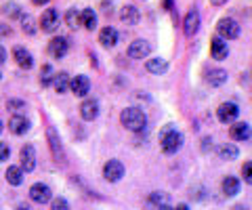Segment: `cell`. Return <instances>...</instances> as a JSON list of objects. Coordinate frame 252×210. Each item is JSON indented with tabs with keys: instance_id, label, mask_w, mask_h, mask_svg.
<instances>
[{
	"instance_id": "obj_23",
	"label": "cell",
	"mask_w": 252,
	"mask_h": 210,
	"mask_svg": "<svg viewBox=\"0 0 252 210\" xmlns=\"http://www.w3.org/2000/svg\"><path fill=\"white\" fill-rule=\"evenodd\" d=\"M6 181H9V185H15V187H19V185L23 183V168L21 166H9L6 168Z\"/></svg>"
},
{
	"instance_id": "obj_20",
	"label": "cell",
	"mask_w": 252,
	"mask_h": 210,
	"mask_svg": "<svg viewBox=\"0 0 252 210\" xmlns=\"http://www.w3.org/2000/svg\"><path fill=\"white\" fill-rule=\"evenodd\" d=\"M139 9L137 6H132V4H126L122 6V11H120V19L126 23V26H135V23L139 21Z\"/></svg>"
},
{
	"instance_id": "obj_12",
	"label": "cell",
	"mask_w": 252,
	"mask_h": 210,
	"mask_svg": "<svg viewBox=\"0 0 252 210\" xmlns=\"http://www.w3.org/2000/svg\"><path fill=\"white\" fill-rule=\"evenodd\" d=\"M210 55H212V59H217V61L227 59V55H229V46H227V40H223L220 36L212 38V40H210Z\"/></svg>"
},
{
	"instance_id": "obj_19",
	"label": "cell",
	"mask_w": 252,
	"mask_h": 210,
	"mask_svg": "<svg viewBox=\"0 0 252 210\" xmlns=\"http://www.w3.org/2000/svg\"><path fill=\"white\" fill-rule=\"evenodd\" d=\"M145 69H147L149 74H156V76H160V74H164V72H166V69H168V61H166V59H162V57L147 59Z\"/></svg>"
},
{
	"instance_id": "obj_38",
	"label": "cell",
	"mask_w": 252,
	"mask_h": 210,
	"mask_svg": "<svg viewBox=\"0 0 252 210\" xmlns=\"http://www.w3.org/2000/svg\"><path fill=\"white\" fill-rule=\"evenodd\" d=\"M4 61H6V51L0 46V63H4Z\"/></svg>"
},
{
	"instance_id": "obj_18",
	"label": "cell",
	"mask_w": 252,
	"mask_h": 210,
	"mask_svg": "<svg viewBox=\"0 0 252 210\" xmlns=\"http://www.w3.org/2000/svg\"><path fill=\"white\" fill-rule=\"evenodd\" d=\"M9 130L13 135H26L30 130V120L26 116H13L9 120Z\"/></svg>"
},
{
	"instance_id": "obj_34",
	"label": "cell",
	"mask_w": 252,
	"mask_h": 210,
	"mask_svg": "<svg viewBox=\"0 0 252 210\" xmlns=\"http://www.w3.org/2000/svg\"><path fill=\"white\" fill-rule=\"evenodd\" d=\"M51 210H69L67 200H65V198H55V200H53Z\"/></svg>"
},
{
	"instance_id": "obj_30",
	"label": "cell",
	"mask_w": 252,
	"mask_h": 210,
	"mask_svg": "<svg viewBox=\"0 0 252 210\" xmlns=\"http://www.w3.org/2000/svg\"><path fill=\"white\" fill-rule=\"evenodd\" d=\"M65 23H67V28H72V30H76L78 26H82L80 13H78L76 9H69V11L65 13Z\"/></svg>"
},
{
	"instance_id": "obj_13",
	"label": "cell",
	"mask_w": 252,
	"mask_h": 210,
	"mask_svg": "<svg viewBox=\"0 0 252 210\" xmlns=\"http://www.w3.org/2000/svg\"><path fill=\"white\" fill-rule=\"evenodd\" d=\"M200 13L198 11H189L187 15H185V21H183V32H185V36L187 38H191V36H195L198 34V30H200Z\"/></svg>"
},
{
	"instance_id": "obj_16",
	"label": "cell",
	"mask_w": 252,
	"mask_h": 210,
	"mask_svg": "<svg viewBox=\"0 0 252 210\" xmlns=\"http://www.w3.org/2000/svg\"><path fill=\"white\" fill-rule=\"evenodd\" d=\"M229 135L233 141H248L252 137V128L246 122H233V126L229 128Z\"/></svg>"
},
{
	"instance_id": "obj_29",
	"label": "cell",
	"mask_w": 252,
	"mask_h": 210,
	"mask_svg": "<svg viewBox=\"0 0 252 210\" xmlns=\"http://www.w3.org/2000/svg\"><path fill=\"white\" fill-rule=\"evenodd\" d=\"M55 80V72H53V67L49 63H44L42 69H40V84L42 87H51Z\"/></svg>"
},
{
	"instance_id": "obj_10",
	"label": "cell",
	"mask_w": 252,
	"mask_h": 210,
	"mask_svg": "<svg viewBox=\"0 0 252 210\" xmlns=\"http://www.w3.org/2000/svg\"><path fill=\"white\" fill-rule=\"evenodd\" d=\"M103 177L107 179L109 183H118L124 177V164L120 160H109L107 164L103 166Z\"/></svg>"
},
{
	"instance_id": "obj_25",
	"label": "cell",
	"mask_w": 252,
	"mask_h": 210,
	"mask_svg": "<svg viewBox=\"0 0 252 210\" xmlns=\"http://www.w3.org/2000/svg\"><path fill=\"white\" fill-rule=\"evenodd\" d=\"M219 155H220V160H238L240 151L233 143H225V145L219 147Z\"/></svg>"
},
{
	"instance_id": "obj_35",
	"label": "cell",
	"mask_w": 252,
	"mask_h": 210,
	"mask_svg": "<svg viewBox=\"0 0 252 210\" xmlns=\"http://www.w3.org/2000/svg\"><path fill=\"white\" fill-rule=\"evenodd\" d=\"M242 175H244V181H246L248 185H252V162H246V164H244Z\"/></svg>"
},
{
	"instance_id": "obj_3",
	"label": "cell",
	"mask_w": 252,
	"mask_h": 210,
	"mask_svg": "<svg viewBox=\"0 0 252 210\" xmlns=\"http://www.w3.org/2000/svg\"><path fill=\"white\" fill-rule=\"evenodd\" d=\"M219 36L223 38V40H233V38H238L240 36V23L231 19V17H223L219 21Z\"/></svg>"
},
{
	"instance_id": "obj_44",
	"label": "cell",
	"mask_w": 252,
	"mask_h": 210,
	"mask_svg": "<svg viewBox=\"0 0 252 210\" xmlns=\"http://www.w3.org/2000/svg\"><path fill=\"white\" fill-rule=\"evenodd\" d=\"M19 210H30V208H23V206H21V208H19Z\"/></svg>"
},
{
	"instance_id": "obj_45",
	"label": "cell",
	"mask_w": 252,
	"mask_h": 210,
	"mask_svg": "<svg viewBox=\"0 0 252 210\" xmlns=\"http://www.w3.org/2000/svg\"><path fill=\"white\" fill-rule=\"evenodd\" d=\"M0 78H2V74H0Z\"/></svg>"
},
{
	"instance_id": "obj_21",
	"label": "cell",
	"mask_w": 252,
	"mask_h": 210,
	"mask_svg": "<svg viewBox=\"0 0 252 210\" xmlns=\"http://www.w3.org/2000/svg\"><path fill=\"white\" fill-rule=\"evenodd\" d=\"M99 42L105 46V49H112V46H116L118 44V32L114 28H103L101 30V34H99Z\"/></svg>"
},
{
	"instance_id": "obj_39",
	"label": "cell",
	"mask_w": 252,
	"mask_h": 210,
	"mask_svg": "<svg viewBox=\"0 0 252 210\" xmlns=\"http://www.w3.org/2000/svg\"><path fill=\"white\" fill-rule=\"evenodd\" d=\"M32 2H34V4H38V6H42V4H49L51 0H32Z\"/></svg>"
},
{
	"instance_id": "obj_5",
	"label": "cell",
	"mask_w": 252,
	"mask_h": 210,
	"mask_svg": "<svg viewBox=\"0 0 252 210\" xmlns=\"http://www.w3.org/2000/svg\"><path fill=\"white\" fill-rule=\"evenodd\" d=\"M238 116H240V107H238V103H233V101L220 103L219 110H217V118L223 124H233L235 120H238Z\"/></svg>"
},
{
	"instance_id": "obj_27",
	"label": "cell",
	"mask_w": 252,
	"mask_h": 210,
	"mask_svg": "<svg viewBox=\"0 0 252 210\" xmlns=\"http://www.w3.org/2000/svg\"><path fill=\"white\" fill-rule=\"evenodd\" d=\"M53 87H55V90L59 92H65L67 89H69V76L65 74V72H59V74H55V80H53Z\"/></svg>"
},
{
	"instance_id": "obj_26",
	"label": "cell",
	"mask_w": 252,
	"mask_h": 210,
	"mask_svg": "<svg viewBox=\"0 0 252 210\" xmlns=\"http://www.w3.org/2000/svg\"><path fill=\"white\" fill-rule=\"evenodd\" d=\"M80 19H82V26L86 28V30H93L97 28V13H94L93 9H84L82 13H80Z\"/></svg>"
},
{
	"instance_id": "obj_37",
	"label": "cell",
	"mask_w": 252,
	"mask_h": 210,
	"mask_svg": "<svg viewBox=\"0 0 252 210\" xmlns=\"http://www.w3.org/2000/svg\"><path fill=\"white\" fill-rule=\"evenodd\" d=\"M13 34V30L9 26H4V23H0V38H6V36H11Z\"/></svg>"
},
{
	"instance_id": "obj_43",
	"label": "cell",
	"mask_w": 252,
	"mask_h": 210,
	"mask_svg": "<svg viewBox=\"0 0 252 210\" xmlns=\"http://www.w3.org/2000/svg\"><path fill=\"white\" fill-rule=\"evenodd\" d=\"M0 133H2V120H0Z\"/></svg>"
},
{
	"instance_id": "obj_33",
	"label": "cell",
	"mask_w": 252,
	"mask_h": 210,
	"mask_svg": "<svg viewBox=\"0 0 252 210\" xmlns=\"http://www.w3.org/2000/svg\"><path fill=\"white\" fill-rule=\"evenodd\" d=\"M6 107H9L11 112H15V116H21V112L26 110V103H23V101H17V99H11L9 103H6Z\"/></svg>"
},
{
	"instance_id": "obj_41",
	"label": "cell",
	"mask_w": 252,
	"mask_h": 210,
	"mask_svg": "<svg viewBox=\"0 0 252 210\" xmlns=\"http://www.w3.org/2000/svg\"><path fill=\"white\" fill-rule=\"evenodd\" d=\"M175 210H189V206H187V204H179Z\"/></svg>"
},
{
	"instance_id": "obj_32",
	"label": "cell",
	"mask_w": 252,
	"mask_h": 210,
	"mask_svg": "<svg viewBox=\"0 0 252 210\" xmlns=\"http://www.w3.org/2000/svg\"><path fill=\"white\" fill-rule=\"evenodd\" d=\"M149 202H152V204H156V206H166L168 196H166V193H162V191H154L152 198H149Z\"/></svg>"
},
{
	"instance_id": "obj_8",
	"label": "cell",
	"mask_w": 252,
	"mask_h": 210,
	"mask_svg": "<svg viewBox=\"0 0 252 210\" xmlns=\"http://www.w3.org/2000/svg\"><path fill=\"white\" fill-rule=\"evenodd\" d=\"M67 51H69V40L65 36H55L49 42V55L53 59H63L67 55Z\"/></svg>"
},
{
	"instance_id": "obj_42",
	"label": "cell",
	"mask_w": 252,
	"mask_h": 210,
	"mask_svg": "<svg viewBox=\"0 0 252 210\" xmlns=\"http://www.w3.org/2000/svg\"><path fill=\"white\" fill-rule=\"evenodd\" d=\"M158 210H175V208H170V206H160Z\"/></svg>"
},
{
	"instance_id": "obj_9",
	"label": "cell",
	"mask_w": 252,
	"mask_h": 210,
	"mask_svg": "<svg viewBox=\"0 0 252 210\" xmlns=\"http://www.w3.org/2000/svg\"><path fill=\"white\" fill-rule=\"evenodd\" d=\"M69 90H72L76 97H86L91 92V80H89V76H84V74L74 76L72 80H69Z\"/></svg>"
},
{
	"instance_id": "obj_17",
	"label": "cell",
	"mask_w": 252,
	"mask_h": 210,
	"mask_svg": "<svg viewBox=\"0 0 252 210\" xmlns=\"http://www.w3.org/2000/svg\"><path fill=\"white\" fill-rule=\"evenodd\" d=\"M13 59L17 61V65L23 67V69H32V65H34V57H32V53L28 49H23V46H15L13 49Z\"/></svg>"
},
{
	"instance_id": "obj_4",
	"label": "cell",
	"mask_w": 252,
	"mask_h": 210,
	"mask_svg": "<svg viewBox=\"0 0 252 210\" xmlns=\"http://www.w3.org/2000/svg\"><path fill=\"white\" fill-rule=\"evenodd\" d=\"M46 141H49L51 153H53V158H55V160H57V162H63V160H65V151H63L61 137H59V133H57V130H55L53 126L46 128Z\"/></svg>"
},
{
	"instance_id": "obj_1",
	"label": "cell",
	"mask_w": 252,
	"mask_h": 210,
	"mask_svg": "<svg viewBox=\"0 0 252 210\" xmlns=\"http://www.w3.org/2000/svg\"><path fill=\"white\" fill-rule=\"evenodd\" d=\"M120 122L130 133H141V130L147 126V116L141 110H137V107H126L120 114Z\"/></svg>"
},
{
	"instance_id": "obj_31",
	"label": "cell",
	"mask_w": 252,
	"mask_h": 210,
	"mask_svg": "<svg viewBox=\"0 0 252 210\" xmlns=\"http://www.w3.org/2000/svg\"><path fill=\"white\" fill-rule=\"evenodd\" d=\"M21 28H23V32L30 34V36L36 34V21H34V17L23 13V15H21Z\"/></svg>"
},
{
	"instance_id": "obj_7",
	"label": "cell",
	"mask_w": 252,
	"mask_h": 210,
	"mask_svg": "<svg viewBox=\"0 0 252 210\" xmlns=\"http://www.w3.org/2000/svg\"><path fill=\"white\" fill-rule=\"evenodd\" d=\"M40 30L46 34H53L59 30V11L57 9H46L40 17Z\"/></svg>"
},
{
	"instance_id": "obj_14",
	"label": "cell",
	"mask_w": 252,
	"mask_h": 210,
	"mask_svg": "<svg viewBox=\"0 0 252 210\" xmlns=\"http://www.w3.org/2000/svg\"><path fill=\"white\" fill-rule=\"evenodd\" d=\"M19 158H21V168L26 173H32L36 168V150L32 145H23L21 151H19Z\"/></svg>"
},
{
	"instance_id": "obj_24",
	"label": "cell",
	"mask_w": 252,
	"mask_h": 210,
	"mask_svg": "<svg viewBox=\"0 0 252 210\" xmlns=\"http://www.w3.org/2000/svg\"><path fill=\"white\" fill-rule=\"evenodd\" d=\"M206 80H208L210 87H223V84L227 82V72H225V69H219V67L217 69H210Z\"/></svg>"
},
{
	"instance_id": "obj_40",
	"label": "cell",
	"mask_w": 252,
	"mask_h": 210,
	"mask_svg": "<svg viewBox=\"0 0 252 210\" xmlns=\"http://www.w3.org/2000/svg\"><path fill=\"white\" fill-rule=\"evenodd\" d=\"M210 2H212V4H215V6H220V4H225V2H227V0H210Z\"/></svg>"
},
{
	"instance_id": "obj_6",
	"label": "cell",
	"mask_w": 252,
	"mask_h": 210,
	"mask_svg": "<svg viewBox=\"0 0 252 210\" xmlns=\"http://www.w3.org/2000/svg\"><path fill=\"white\" fill-rule=\"evenodd\" d=\"M30 200L36 202V204H49V202L53 200V191L49 185L44 183H34L30 187Z\"/></svg>"
},
{
	"instance_id": "obj_36",
	"label": "cell",
	"mask_w": 252,
	"mask_h": 210,
	"mask_svg": "<svg viewBox=\"0 0 252 210\" xmlns=\"http://www.w3.org/2000/svg\"><path fill=\"white\" fill-rule=\"evenodd\" d=\"M11 155V147L9 143H0V162H6Z\"/></svg>"
},
{
	"instance_id": "obj_11",
	"label": "cell",
	"mask_w": 252,
	"mask_h": 210,
	"mask_svg": "<svg viewBox=\"0 0 252 210\" xmlns=\"http://www.w3.org/2000/svg\"><path fill=\"white\" fill-rule=\"evenodd\" d=\"M152 55V44L147 40H135L128 46V57L130 59H147Z\"/></svg>"
},
{
	"instance_id": "obj_28",
	"label": "cell",
	"mask_w": 252,
	"mask_h": 210,
	"mask_svg": "<svg viewBox=\"0 0 252 210\" xmlns=\"http://www.w3.org/2000/svg\"><path fill=\"white\" fill-rule=\"evenodd\" d=\"M2 13H4L9 19H21V15H23L21 6H19L17 2H6V4L2 6Z\"/></svg>"
},
{
	"instance_id": "obj_15",
	"label": "cell",
	"mask_w": 252,
	"mask_h": 210,
	"mask_svg": "<svg viewBox=\"0 0 252 210\" xmlns=\"http://www.w3.org/2000/svg\"><path fill=\"white\" fill-rule=\"evenodd\" d=\"M80 116H82V120L93 122L99 116V101L97 99H84L82 105H80Z\"/></svg>"
},
{
	"instance_id": "obj_22",
	"label": "cell",
	"mask_w": 252,
	"mask_h": 210,
	"mask_svg": "<svg viewBox=\"0 0 252 210\" xmlns=\"http://www.w3.org/2000/svg\"><path fill=\"white\" fill-rule=\"evenodd\" d=\"M220 189H223V193L227 198H233L240 193V181L235 177H225L223 183H220Z\"/></svg>"
},
{
	"instance_id": "obj_2",
	"label": "cell",
	"mask_w": 252,
	"mask_h": 210,
	"mask_svg": "<svg viewBox=\"0 0 252 210\" xmlns=\"http://www.w3.org/2000/svg\"><path fill=\"white\" fill-rule=\"evenodd\" d=\"M160 145L164 153H177L181 150V145H183V135L177 128H172V124H168L160 133Z\"/></svg>"
}]
</instances>
